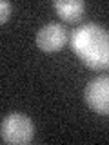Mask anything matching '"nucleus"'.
<instances>
[{"label": "nucleus", "instance_id": "nucleus-1", "mask_svg": "<svg viewBox=\"0 0 109 145\" xmlns=\"http://www.w3.org/2000/svg\"><path fill=\"white\" fill-rule=\"evenodd\" d=\"M71 49L85 67L93 71L109 69V31L95 22L78 25L71 33Z\"/></svg>", "mask_w": 109, "mask_h": 145}, {"label": "nucleus", "instance_id": "nucleus-2", "mask_svg": "<svg viewBox=\"0 0 109 145\" xmlns=\"http://www.w3.org/2000/svg\"><path fill=\"white\" fill-rule=\"evenodd\" d=\"M35 136V125L24 112H11L4 116L0 125V138L9 145H27Z\"/></svg>", "mask_w": 109, "mask_h": 145}, {"label": "nucleus", "instance_id": "nucleus-3", "mask_svg": "<svg viewBox=\"0 0 109 145\" xmlns=\"http://www.w3.org/2000/svg\"><path fill=\"white\" fill-rule=\"evenodd\" d=\"M87 107L100 116H109V74H100L89 80L84 89Z\"/></svg>", "mask_w": 109, "mask_h": 145}, {"label": "nucleus", "instance_id": "nucleus-4", "mask_svg": "<svg viewBox=\"0 0 109 145\" xmlns=\"http://www.w3.org/2000/svg\"><path fill=\"white\" fill-rule=\"evenodd\" d=\"M36 47L42 49L44 53H56L67 44V33L66 27L58 22H49L42 25L35 36Z\"/></svg>", "mask_w": 109, "mask_h": 145}, {"label": "nucleus", "instance_id": "nucleus-5", "mask_svg": "<svg viewBox=\"0 0 109 145\" xmlns=\"http://www.w3.org/2000/svg\"><path fill=\"white\" fill-rule=\"evenodd\" d=\"M53 7L62 20L76 22L84 15L85 4H84V0H56V2H53Z\"/></svg>", "mask_w": 109, "mask_h": 145}, {"label": "nucleus", "instance_id": "nucleus-6", "mask_svg": "<svg viewBox=\"0 0 109 145\" xmlns=\"http://www.w3.org/2000/svg\"><path fill=\"white\" fill-rule=\"evenodd\" d=\"M9 16H11V2L2 0V2H0V22L6 24L9 20Z\"/></svg>", "mask_w": 109, "mask_h": 145}]
</instances>
